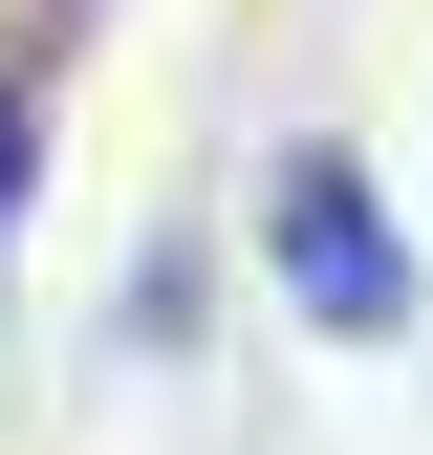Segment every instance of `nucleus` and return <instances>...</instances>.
<instances>
[{"label":"nucleus","instance_id":"nucleus-1","mask_svg":"<svg viewBox=\"0 0 433 455\" xmlns=\"http://www.w3.org/2000/svg\"><path fill=\"white\" fill-rule=\"evenodd\" d=\"M239 260L282 282V325H303V347H412V304H433L412 217H390V174H368L347 131H282V152H260V196H239Z\"/></svg>","mask_w":433,"mask_h":455},{"label":"nucleus","instance_id":"nucleus-2","mask_svg":"<svg viewBox=\"0 0 433 455\" xmlns=\"http://www.w3.org/2000/svg\"><path fill=\"white\" fill-rule=\"evenodd\" d=\"M43 152H66V44L0 22V260H22V217H43Z\"/></svg>","mask_w":433,"mask_h":455},{"label":"nucleus","instance_id":"nucleus-3","mask_svg":"<svg viewBox=\"0 0 433 455\" xmlns=\"http://www.w3.org/2000/svg\"><path fill=\"white\" fill-rule=\"evenodd\" d=\"M130 369H174L195 347V217H152V260H130V325H108Z\"/></svg>","mask_w":433,"mask_h":455}]
</instances>
